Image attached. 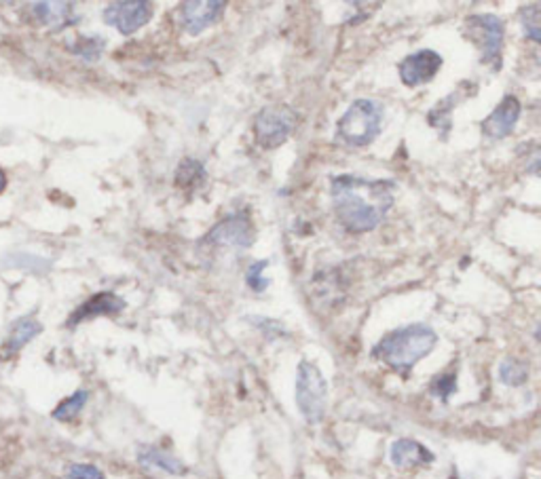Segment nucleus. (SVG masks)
Masks as SVG:
<instances>
[{"mask_svg": "<svg viewBox=\"0 0 541 479\" xmlns=\"http://www.w3.org/2000/svg\"><path fill=\"white\" fill-rule=\"evenodd\" d=\"M125 300L121 296L112 294V291H100L93 294L87 302H83L75 313L70 315V319L66 321L68 328H75V325L83 323V321L93 319V317H106V315H118L125 311Z\"/></svg>", "mask_w": 541, "mask_h": 479, "instance_id": "nucleus-12", "label": "nucleus"}, {"mask_svg": "<svg viewBox=\"0 0 541 479\" xmlns=\"http://www.w3.org/2000/svg\"><path fill=\"white\" fill-rule=\"evenodd\" d=\"M442 64H444L442 55L436 53V51L432 49L415 51V53L406 55V58L398 64L400 81H402L406 87H421V84L432 83L433 78H436Z\"/></svg>", "mask_w": 541, "mask_h": 479, "instance_id": "nucleus-9", "label": "nucleus"}, {"mask_svg": "<svg viewBox=\"0 0 541 479\" xmlns=\"http://www.w3.org/2000/svg\"><path fill=\"white\" fill-rule=\"evenodd\" d=\"M77 55H81L83 60L95 61L104 51V38L100 36H81L77 41V47H72Z\"/></svg>", "mask_w": 541, "mask_h": 479, "instance_id": "nucleus-22", "label": "nucleus"}, {"mask_svg": "<svg viewBox=\"0 0 541 479\" xmlns=\"http://www.w3.org/2000/svg\"><path fill=\"white\" fill-rule=\"evenodd\" d=\"M227 3L224 0H190L182 4V28L190 36H199L207 28L216 26L222 20Z\"/></svg>", "mask_w": 541, "mask_h": 479, "instance_id": "nucleus-10", "label": "nucleus"}, {"mask_svg": "<svg viewBox=\"0 0 541 479\" xmlns=\"http://www.w3.org/2000/svg\"><path fill=\"white\" fill-rule=\"evenodd\" d=\"M296 405L309 425H319L328 408V382L318 365L307 359L296 370Z\"/></svg>", "mask_w": 541, "mask_h": 479, "instance_id": "nucleus-5", "label": "nucleus"}, {"mask_svg": "<svg viewBox=\"0 0 541 479\" xmlns=\"http://www.w3.org/2000/svg\"><path fill=\"white\" fill-rule=\"evenodd\" d=\"M87 399H89V391H85V388H78V391L72 393L70 397H66L64 402H61L58 408L53 410V419L60 420V422H70L75 420L78 414L83 412V408L87 405Z\"/></svg>", "mask_w": 541, "mask_h": 479, "instance_id": "nucleus-19", "label": "nucleus"}, {"mask_svg": "<svg viewBox=\"0 0 541 479\" xmlns=\"http://www.w3.org/2000/svg\"><path fill=\"white\" fill-rule=\"evenodd\" d=\"M43 331V325L38 323L36 319L32 317H21L17 319L13 325H11L7 340H4L3 345V353L4 355H15L20 353L21 348L26 345H30V342Z\"/></svg>", "mask_w": 541, "mask_h": 479, "instance_id": "nucleus-17", "label": "nucleus"}, {"mask_svg": "<svg viewBox=\"0 0 541 479\" xmlns=\"http://www.w3.org/2000/svg\"><path fill=\"white\" fill-rule=\"evenodd\" d=\"M383 106L376 100L359 98L336 123V140L349 148H366L379 138Z\"/></svg>", "mask_w": 541, "mask_h": 479, "instance_id": "nucleus-3", "label": "nucleus"}, {"mask_svg": "<svg viewBox=\"0 0 541 479\" xmlns=\"http://www.w3.org/2000/svg\"><path fill=\"white\" fill-rule=\"evenodd\" d=\"M389 460L398 469H415V467L432 465L433 454L423 443L415 442V439H396L389 448Z\"/></svg>", "mask_w": 541, "mask_h": 479, "instance_id": "nucleus-14", "label": "nucleus"}, {"mask_svg": "<svg viewBox=\"0 0 541 479\" xmlns=\"http://www.w3.org/2000/svg\"><path fill=\"white\" fill-rule=\"evenodd\" d=\"M521 17H522L524 36L531 38L533 43H539L541 41V34H539V4H527V7H522Z\"/></svg>", "mask_w": 541, "mask_h": 479, "instance_id": "nucleus-21", "label": "nucleus"}, {"mask_svg": "<svg viewBox=\"0 0 541 479\" xmlns=\"http://www.w3.org/2000/svg\"><path fill=\"white\" fill-rule=\"evenodd\" d=\"M30 9L38 24L53 28V30L75 26L78 21V15L75 13V4L72 3H34Z\"/></svg>", "mask_w": 541, "mask_h": 479, "instance_id": "nucleus-15", "label": "nucleus"}, {"mask_svg": "<svg viewBox=\"0 0 541 479\" xmlns=\"http://www.w3.org/2000/svg\"><path fill=\"white\" fill-rule=\"evenodd\" d=\"M138 463L146 467V469H159L163 473H169V475H186L189 473V467H186L182 460L176 459L174 454L166 452V450L155 448V446H144L138 450Z\"/></svg>", "mask_w": 541, "mask_h": 479, "instance_id": "nucleus-16", "label": "nucleus"}, {"mask_svg": "<svg viewBox=\"0 0 541 479\" xmlns=\"http://www.w3.org/2000/svg\"><path fill=\"white\" fill-rule=\"evenodd\" d=\"M152 15H155V7L146 0H121V3H110L104 9L106 24L117 28L125 36L144 28L152 20Z\"/></svg>", "mask_w": 541, "mask_h": 479, "instance_id": "nucleus-8", "label": "nucleus"}, {"mask_svg": "<svg viewBox=\"0 0 541 479\" xmlns=\"http://www.w3.org/2000/svg\"><path fill=\"white\" fill-rule=\"evenodd\" d=\"M396 182L358 176L332 178V210L347 233L362 235L375 230L393 207Z\"/></svg>", "mask_w": 541, "mask_h": 479, "instance_id": "nucleus-1", "label": "nucleus"}, {"mask_svg": "<svg viewBox=\"0 0 541 479\" xmlns=\"http://www.w3.org/2000/svg\"><path fill=\"white\" fill-rule=\"evenodd\" d=\"M464 36L480 51V61L484 66H493V70H499L501 55H504L505 28L497 15H467L464 21Z\"/></svg>", "mask_w": 541, "mask_h": 479, "instance_id": "nucleus-6", "label": "nucleus"}, {"mask_svg": "<svg viewBox=\"0 0 541 479\" xmlns=\"http://www.w3.org/2000/svg\"><path fill=\"white\" fill-rule=\"evenodd\" d=\"M456 391V374L448 371V374H440L432 380L430 393L433 397L442 399V402H448V397Z\"/></svg>", "mask_w": 541, "mask_h": 479, "instance_id": "nucleus-23", "label": "nucleus"}, {"mask_svg": "<svg viewBox=\"0 0 541 479\" xmlns=\"http://www.w3.org/2000/svg\"><path fill=\"white\" fill-rule=\"evenodd\" d=\"M438 345V334L425 323H410L389 331L372 348V357L379 359L389 370L400 376H410V371L421 359H425Z\"/></svg>", "mask_w": 541, "mask_h": 479, "instance_id": "nucleus-2", "label": "nucleus"}, {"mask_svg": "<svg viewBox=\"0 0 541 479\" xmlns=\"http://www.w3.org/2000/svg\"><path fill=\"white\" fill-rule=\"evenodd\" d=\"M301 125L298 112L287 104H270L254 116V140L264 150H273L284 146L295 135Z\"/></svg>", "mask_w": 541, "mask_h": 479, "instance_id": "nucleus-4", "label": "nucleus"}, {"mask_svg": "<svg viewBox=\"0 0 541 479\" xmlns=\"http://www.w3.org/2000/svg\"><path fill=\"white\" fill-rule=\"evenodd\" d=\"M174 180H176V186L184 193H195L199 190L207 180V172L203 167L201 161L197 159H182L180 165L174 173Z\"/></svg>", "mask_w": 541, "mask_h": 479, "instance_id": "nucleus-18", "label": "nucleus"}, {"mask_svg": "<svg viewBox=\"0 0 541 479\" xmlns=\"http://www.w3.org/2000/svg\"><path fill=\"white\" fill-rule=\"evenodd\" d=\"M473 93H476V84L461 83V87L456 89V92L448 93L447 98L440 100L438 104L430 110V115H427V123H430V125L436 129L438 133H442V140H447L448 132L453 129V110L461 104V101L472 98Z\"/></svg>", "mask_w": 541, "mask_h": 479, "instance_id": "nucleus-13", "label": "nucleus"}, {"mask_svg": "<svg viewBox=\"0 0 541 479\" xmlns=\"http://www.w3.org/2000/svg\"><path fill=\"white\" fill-rule=\"evenodd\" d=\"M529 379V368L518 359H504L499 365V380L507 387H522Z\"/></svg>", "mask_w": 541, "mask_h": 479, "instance_id": "nucleus-20", "label": "nucleus"}, {"mask_svg": "<svg viewBox=\"0 0 541 479\" xmlns=\"http://www.w3.org/2000/svg\"><path fill=\"white\" fill-rule=\"evenodd\" d=\"M267 267H269L267 260H258V262H254L246 273L247 287H250L252 291H256V294H262V291L269 287V279L262 277L264 268H267Z\"/></svg>", "mask_w": 541, "mask_h": 479, "instance_id": "nucleus-24", "label": "nucleus"}, {"mask_svg": "<svg viewBox=\"0 0 541 479\" xmlns=\"http://www.w3.org/2000/svg\"><path fill=\"white\" fill-rule=\"evenodd\" d=\"M256 241V227H254L250 213L235 212L214 227L203 236V245L212 247H233V250H247Z\"/></svg>", "mask_w": 541, "mask_h": 479, "instance_id": "nucleus-7", "label": "nucleus"}, {"mask_svg": "<svg viewBox=\"0 0 541 479\" xmlns=\"http://www.w3.org/2000/svg\"><path fill=\"white\" fill-rule=\"evenodd\" d=\"M64 479H106V475L95 465L75 463L68 467Z\"/></svg>", "mask_w": 541, "mask_h": 479, "instance_id": "nucleus-25", "label": "nucleus"}, {"mask_svg": "<svg viewBox=\"0 0 541 479\" xmlns=\"http://www.w3.org/2000/svg\"><path fill=\"white\" fill-rule=\"evenodd\" d=\"M522 104L516 95H505L504 100L495 106V110L482 121V133L490 140H504L514 132L518 118H521Z\"/></svg>", "mask_w": 541, "mask_h": 479, "instance_id": "nucleus-11", "label": "nucleus"}, {"mask_svg": "<svg viewBox=\"0 0 541 479\" xmlns=\"http://www.w3.org/2000/svg\"><path fill=\"white\" fill-rule=\"evenodd\" d=\"M7 184H9V180H7V172H4V169L0 167V195H3L4 190H7Z\"/></svg>", "mask_w": 541, "mask_h": 479, "instance_id": "nucleus-26", "label": "nucleus"}]
</instances>
